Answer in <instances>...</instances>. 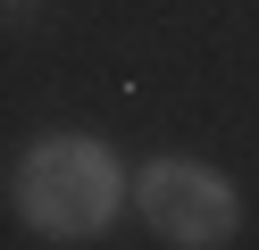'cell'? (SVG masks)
I'll return each instance as SVG.
<instances>
[{
	"mask_svg": "<svg viewBox=\"0 0 259 250\" xmlns=\"http://www.w3.org/2000/svg\"><path fill=\"white\" fill-rule=\"evenodd\" d=\"M117 159H109L101 142H84V133H51V142H34L17 159V209L34 233H51V242H84V233H101L109 217H117Z\"/></svg>",
	"mask_w": 259,
	"mask_h": 250,
	"instance_id": "obj_1",
	"label": "cell"
},
{
	"mask_svg": "<svg viewBox=\"0 0 259 250\" xmlns=\"http://www.w3.org/2000/svg\"><path fill=\"white\" fill-rule=\"evenodd\" d=\"M134 209L151 217V233H159V242H176V250H218L226 233H234L242 200H234V183H226L218 167L159 159V167H142V183H134Z\"/></svg>",
	"mask_w": 259,
	"mask_h": 250,
	"instance_id": "obj_2",
	"label": "cell"
}]
</instances>
